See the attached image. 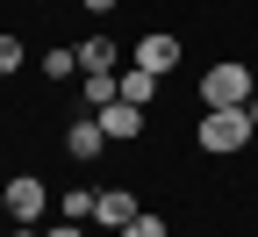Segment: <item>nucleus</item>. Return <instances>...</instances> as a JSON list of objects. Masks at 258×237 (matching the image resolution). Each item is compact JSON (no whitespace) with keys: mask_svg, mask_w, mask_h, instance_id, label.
<instances>
[{"mask_svg":"<svg viewBox=\"0 0 258 237\" xmlns=\"http://www.w3.org/2000/svg\"><path fill=\"white\" fill-rule=\"evenodd\" d=\"M101 129H108V144H137V137H144V108L115 101V108H101Z\"/></svg>","mask_w":258,"mask_h":237,"instance_id":"6","label":"nucleus"},{"mask_svg":"<svg viewBox=\"0 0 258 237\" xmlns=\"http://www.w3.org/2000/svg\"><path fill=\"white\" fill-rule=\"evenodd\" d=\"M93 216H101V230H129L144 209H137V194H129V187H101V194H93Z\"/></svg>","mask_w":258,"mask_h":237,"instance_id":"5","label":"nucleus"},{"mask_svg":"<svg viewBox=\"0 0 258 237\" xmlns=\"http://www.w3.org/2000/svg\"><path fill=\"white\" fill-rule=\"evenodd\" d=\"M251 79H258V65H251Z\"/></svg>","mask_w":258,"mask_h":237,"instance_id":"19","label":"nucleus"},{"mask_svg":"<svg viewBox=\"0 0 258 237\" xmlns=\"http://www.w3.org/2000/svg\"><path fill=\"white\" fill-rule=\"evenodd\" d=\"M101 144H108V129H101V115H93V122H72V129H64V151H72L79 165H86V158H101Z\"/></svg>","mask_w":258,"mask_h":237,"instance_id":"7","label":"nucleus"},{"mask_svg":"<svg viewBox=\"0 0 258 237\" xmlns=\"http://www.w3.org/2000/svg\"><path fill=\"white\" fill-rule=\"evenodd\" d=\"M194 137H201V151H208V158H230V151H244V144L258 137V129H251V115H244V108H208V122L194 129Z\"/></svg>","mask_w":258,"mask_h":237,"instance_id":"1","label":"nucleus"},{"mask_svg":"<svg viewBox=\"0 0 258 237\" xmlns=\"http://www.w3.org/2000/svg\"><path fill=\"white\" fill-rule=\"evenodd\" d=\"M8 237H43V230H36V223H15V230H8Z\"/></svg>","mask_w":258,"mask_h":237,"instance_id":"16","label":"nucleus"},{"mask_svg":"<svg viewBox=\"0 0 258 237\" xmlns=\"http://www.w3.org/2000/svg\"><path fill=\"white\" fill-rule=\"evenodd\" d=\"M244 115H251V129H258V93H251V108H244Z\"/></svg>","mask_w":258,"mask_h":237,"instance_id":"18","label":"nucleus"},{"mask_svg":"<svg viewBox=\"0 0 258 237\" xmlns=\"http://www.w3.org/2000/svg\"><path fill=\"white\" fill-rule=\"evenodd\" d=\"M15 65H22V36H0V79L15 72Z\"/></svg>","mask_w":258,"mask_h":237,"instance_id":"14","label":"nucleus"},{"mask_svg":"<svg viewBox=\"0 0 258 237\" xmlns=\"http://www.w3.org/2000/svg\"><path fill=\"white\" fill-rule=\"evenodd\" d=\"M251 93H258L251 65H208V79H201V101H208V108H251Z\"/></svg>","mask_w":258,"mask_h":237,"instance_id":"2","label":"nucleus"},{"mask_svg":"<svg viewBox=\"0 0 258 237\" xmlns=\"http://www.w3.org/2000/svg\"><path fill=\"white\" fill-rule=\"evenodd\" d=\"M79 93H86V108H93V115L122 101V93H115V72H86V86H79Z\"/></svg>","mask_w":258,"mask_h":237,"instance_id":"10","label":"nucleus"},{"mask_svg":"<svg viewBox=\"0 0 258 237\" xmlns=\"http://www.w3.org/2000/svg\"><path fill=\"white\" fill-rule=\"evenodd\" d=\"M79 72H115V43L108 36H86L79 43Z\"/></svg>","mask_w":258,"mask_h":237,"instance_id":"9","label":"nucleus"},{"mask_svg":"<svg viewBox=\"0 0 258 237\" xmlns=\"http://www.w3.org/2000/svg\"><path fill=\"white\" fill-rule=\"evenodd\" d=\"M43 237H86V230H79V223H57V230H43Z\"/></svg>","mask_w":258,"mask_h":237,"instance_id":"15","label":"nucleus"},{"mask_svg":"<svg viewBox=\"0 0 258 237\" xmlns=\"http://www.w3.org/2000/svg\"><path fill=\"white\" fill-rule=\"evenodd\" d=\"M0 209H8L15 223H43V180H36V173L8 180V194H0Z\"/></svg>","mask_w":258,"mask_h":237,"instance_id":"3","label":"nucleus"},{"mask_svg":"<svg viewBox=\"0 0 258 237\" xmlns=\"http://www.w3.org/2000/svg\"><path fill=\"white\" fill-rule=\"evenodd\" d=\"M137 65H144L151 79H165L172 65H179V36H172V29H151V36L137 43Z\"/></svg>","mask_w":258,"mask_h":237,"instance_id":"4","label":"nucleus"},{"mask_svg":"<svg viewBox=\"0 0 258 237\" xmlns=\"http://www.w3.org/2000/svg\"><path fill=\"white\" fill-rule=\"evenodd\" d=\"M79 72V51H43V79H72Z\"/></svg>","mask_w":258,"mask_h":237,"instance_id":"11","label":"nucleus"},{"mask_svg":"<svg viewBox=\"0 0 258 237\" xmlns=\"http://www.w3.org/2000/svg\"><path fill=\"white\" fill-rule=\"evenodd\" d=\"M122 237H172V230H165V216H151V209H144L137 223H129V230H122Z\"/></svg>","mask_w":258,"mask_h":237,"instance_id":"13","label":"nucleus"},{"mask_svg":"<svg viewBox=\"0 0 258 237\" xmlns=\"http://www.w3.org/2000/svg\"><path fill=\"white\" fill-rule=\"evenodd\" d=\"M79 8H93V15H108V8H115V0H79Z\"/></svg>","mask_w":258,"mask_h":237,"instance_id":"17","label":"nucleus"},{"mask_svg":"<svg viewBox=\"0 0 258 237\" xmlns=\"http://www.w3.org/2000/svg\"><path fill=\"white\" fill-rule=\"evenodd\" d=\"M86 216H93V194L72 187V194H64V223H86Z\"/></svg>","mask_w":258,"mask_h":237,"instance_id":"12","label":"nucleus"},{"mask_svg":"<svg viewBox=\"0 0 258 237\" xmlns=\"http://www.w3.org/2000/svg\"><path fill=\"white\" fill-rule=\"evenodd\" d=\"M115 93L129 101V108H151V93H158V79L144 72V65H129V72H115Z\"/></svg>","mask_w":258,"mask_h":237,"instance_id":"8","label":"nucleus"}]
</instances>
